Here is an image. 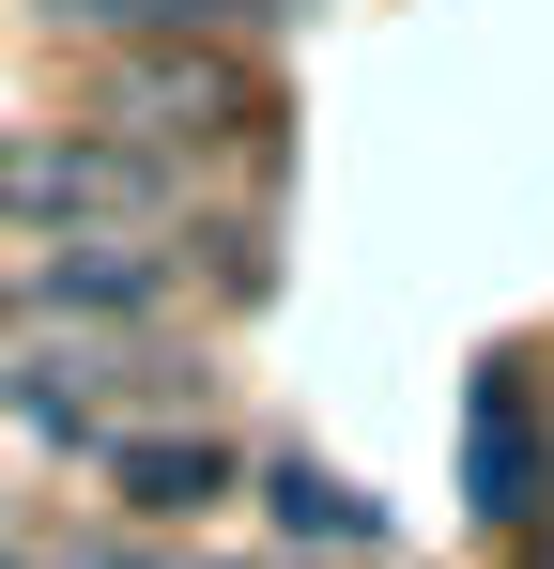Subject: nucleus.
Listing matches in <instances>:
<instances>
[{
    "mask_svg": "<svg viewBox=\"0 0 554 569\" xmlns=\"http://www.w3.org/2000/svg\"><path fill=\"white\" fill-rule=\"evenodd\" d=\"M462 447H477V508H493V523H524V508H540V492H524V400H508V385H477V416H462Z\"/></svg>",
    "mask_w": 554,
    "mask_h": 569,
    "instance_id": "nucleus-1",
    "label": "nucleus"
},
{
    "mask_svg": "<svg viewBox=\"0 0 554 569\" xmlns=\"http://www.w3.org/2000/svg\"><path fill=\"white\" fill-rule=\"evenodd\" d=\"M277 523L293 539H385V508H369L355 477H324V462H277Z\"/></svg>",
    "mask_w": 554,
    "mask_h": 569,
    "instance_id": "nucleus-2",
    "label": "nucleus"
},
{
    "mask_svg": "<svg viewBox=\"0 0 554 569\" xmlns=\"http://www.w3.org/2000/svg\"><path fill=\"white\" fill-rule=\"evenodd\" d=\"M155 292V262L139 247H92V262H47V308H139Z\"/></svg>",
    "mask_w": 554,
    "mask_h": 569,
    "instance_id": "nucleus-3",
    "label": "nucleus"
},
{
    "mask_svg": "<svg viewBox=\"0 0 554 569\" xmlns=\"http://www.w3.org/2000/svg\"><path fill=\"white\" fill-rule=\"evenodd\" d=\"M123 477H139V508H200V492H231L216 447H123Z\"/></svg>",
    "mask_w": 554,
    "mask_h": 569,
    "instance_id": "nucleus-4",
    "label": "nucleus"
},
{
    "mask_svg": "<svg viewBox=\"0 0 554 569\" xmlns=\"http://www.w3.org/2000/svg\"><path fill=\"white\" fill-rule=\"evenodd\" d=\"M47 16H78V31H200L231 0H47Z\"/></svg>",
    "mask_w": 554,
    "mask_h": 569,
    "instance_id": "nucleus-5",
    "label": "nucleus"
}]
</instances>
